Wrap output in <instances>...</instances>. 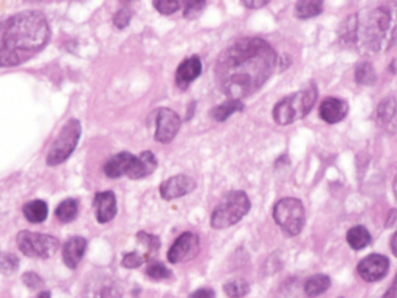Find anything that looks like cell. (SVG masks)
<instances>
[{
    "mask_svg": "<svg viewBox=\"0 0 397 298\" xmlns=\"http://www.w3.org/2000/svg\"><path fill=\"white\" fill-rule=\"evenodd\" d=\"M22 280H24L25 286H28L30 289H33V290L44 286V280L39 277V275L34 273V272H27Z\"/></svg>",
    "mask_w": 397,
    "mask_h": 298,
    "instance_id": "d590c367",
    "label": "cell"
},
{
    "mask_svg": "<svg viewBox=\"0 0 397 298\" xmlns=\"http://www.w3.org/2000/svg\"><path fill=\"white\" fill-rule=\"evenodd\" d=\"M273 219L278 224L284 235L297 236L301 233L306 222L303 202L297 197L280 199L273 207Z\"/></svg>",
    "mask_w": 397,
    "mask_h": 298,
    "instance_id": "52a82bcc",
    "label": "cell"
},
{
    "mask_svg": "<svg viewBox=\"0 0 397 298\" xmlns=\"http://www.w3.org/2000/svg\"><path fill=\"white\" fill-rule=\"evenodd\" d=\"M157 168V159L151 151H145L140 155L131 153H119L109 159L104 165V174L110 179L127 176L131 179H143Z\"/></svg>",
    "mask_w": 397,
    "mask_h": 298,
    "instance_id": "277c9868",
    "label": "cell"
},
{
    "mask_svg": "<svg viewBox=\"0 0 397 298\" xmlns=\"http://www.w3.org/2000/svg\"><path fill=\"white\" fill-rule=\"evenodd\" d=\"M346 241L351 245V249L363 250L365 247H368V245L371 244V235L365 227L357 226L349 230L346 235Z\"/></svg>",
    "mask_w": 397,
    "mask_h": 298,
    "instance_id": "7402d4cb",
    "label": "cell"
},
{
    "mask_svg": "<svg viewBox=\"0 0 397 298\" xmlns=\"http://www.w3.org/2000/svg\"><path fill=\"white\" fill-rule=\"evenodd\" d=\"M93 207L96 210V219L101 224L110 222L117 214V199L112 191L96 193L93 197Z\"/></svg>",
    "mask_w": 397,
    "mask_h": 298,
    "instance_id": "2e32d148",
    "label": "cell"
},
{
    "mask_svg": "<svg viewBox=\"0 0 397 298\" xmlns=\"http://www.w3.org/2000/svg\"><path fill=\"white\" fill-rule=\"evenodd\" d=\"M317 96L318 91L315 86H309L303 89V91L286 96V98L276 103V106L273 108V120L281 126L303 120L312 110Z\"/></svg>",
    "mask_w": 397,
    "mask_h": 298,
    "instance_id": "5b68a950",
    "label": "cell"
},
{
    "mask_svg": "<svg viewBox=\"0 0 397 298\" xmlns=\"http://www.w3.org/2000/svg\"><path fill=\"white\" fill-rule=\"evenodd\" d=\"M181 117H178L174 110L162 108L157 112V131H155V140L159 143H169L174 140L177 132L181 131Z\"/></svg>",
    "mask_w": 397,
    "mask_h": 298,
    "instance_id": "30bf717a",
    "label": "cell"
},
{
    "mask_svg": "<svg viewBox=\"0 0 397 298\" xmlns=\"http://www.w3.org/2000/svg\"><path fill=\"white\" fill-rule=\"evenodd\" d=\"M50 27L41 11H22L0 22V67L27 63L47 46Z\"/></svg>",
    "mask_w": 397,
    "mask_h": 298,
    "instance_id": "7a4b0ae2",
    "label": "cell"
},
{
    "mask_svg": "<svg viewBox=\"0 0 397 298\" xmlns=\"http://www.w3.org/2000/svg\"><path fill=\"white\" fill-rule=\"evenodd\" d=\"M340 298H343V297H340Z\"/></svg>",
    "mask_w": 397,
    "mask_h": 298,
    "instance_id": "ee69618b",
    "label": "cell"
},
{
    "mask_svg": "<svg viewBox=\"0 0 397 298\" xmlns=\"http://www.w3.org/2000/svg\"><path fill=\"white\" fill-rule=\"evenodd\" d=\"M348 103L341 98H334V96H327L320 104V117L327 124H335L344 120V117L348 115Z\"/></svg>",
    "mask_w": 397,
    "mask_h": 298,
    "instance_id": "9a60e30c",
    "label": "cell"
},
{
    "mask_svg": "<svg viewBox=\"0 0 397 298\" xmlns=\"http://www.w3.org/2000/svg\"><path fill=\"white\" fill-rule=\"evenodd\" d=\"M207 6V4L202 0V2H188L185 5L183 10V16L186 19H196L199 14L204 11V8Z\"/></svg>",
    "mask_w": 397,
    "mask_h": 298,
    "instance_id": "836d02e7",
    "label": "cell"
},
{
    "mask_svg": "<svg viewBox=\"0 0 397 298\" xmlns=\"http://www.w3.org/2000/svg\"><path fill=\"white\" fill-rule=\"evenodd\" d=\"M250 199L244 191H231L221 200L211 214L213 228H228L241 221L250 212Z\"/></svg>",
    "mask_w": 397,
    "mask_h": 298,
    "instance_id": "8992f818",
    "label": "cell"
},
{
    "mask_svg": "<svg viewBox=\"0 0 397 298\" xmlns=\"http://www.w3.org/2000/svg\"><path fill=\"white\" fill-rule=\"evenodd\" d=\"M388 269H389L388 258L384 255H379V253H372V255L363 258L357 266L358 275L368 283L380 281L382 278H385Z\"/></svg>",
    "mask_w": 397,
    "mask_h": 298,
    "instance_id": "7c38bea8",
    "label": "cell"
},
{
    "mask_svg": "<svg viewBox=\"0 0 397 298\" xmlns=\"http://www.w3.org/2000/svg\"><path fill=\"white\" fill-rule=\"evenodd\" d=\"M340 39L346 46H356L358 42V18L357 14H351L340 27Z\"/></svg>",
    "mask_w": 397,
    "mask_h": 298,
    "instance_id": "ffe728a7",
    "label": "cell"
},
{
    "mask_svg": "<svg viewBox=\"0 0 397 298\" xmlns=\"http://www.w3.org/2000/svg\"><path fill=\"white\" fill-rule=\"evenodd\" d=\"M194 188H196V182H194L190 176L178 174L169 177L168 181H164L160 185V196L164 200H174L190 195L191 191H194Z\"/></svg>",
    "mask_w": 397,
    "mask_h": 298,
    "instance_id": "5bb4252c",
    "label": "cell"
},
{
    "mask_svg": "<svg viewBox=\"0 0 397 298\" xmlns=\"http://www.w3.org/2000/svg\"><path fill=\"white\" fill-rule=\"evenodd\" d=\"M393 190H394V196L397 199V176L394 177V182H393Z\"/></svg>",
    "mask_w": 397,
    "mask_h": 298,
    "instance_id": "b9f144b4",
    "label": "cell"
},
{
    "mask_svg": "<svg viewBox=\"0 0 397 298\" xmlns=\"http://www.w3.org/2000/svg\"><path fill=\"white\" fill-rule=\"evenodd\" d=\"M50 297H51V294L48 292V290H46V292H41L37 298H50Z\"/></svg>",
    "mask_w": 397,
    "mask_h": 298,
    "instance_id": "60d3db41",
    "label": "cell"
},
{
    "mask_svg": "<svg viewBox=\"0 0 397 298\" xmlns=\"http://www.w3.org/2000/svg\"><path fill=\"white\" fill-rule=\"evenodd\" d=\"M19 250L30 258H51L59 249V241L51 235H42L22 230L16 238Z\"/></svg>",
    "mask_w": 397,
    "mask_h": 298,
    "instance_id": "9c48e42d",
    "label": "cell"
},
{
    "mask_svg": "<svg viewBox=\"0 0 397 298\" xmlns=\"http://www.w3.org/2000/svg\"><path fill=\"white\" fill-rule=\"evenodd\" d=\"M268 2L267 0H254V2H252V0H244L242 5L245 6V8H250V10H258V8H262V6H266Z\"/></svg>",
    "mask_w": 397,
    "mask_h": 298,
    "instance_id": "74e56055",
    "label": "cell"
},
{
    "mask_svg": "<svg viewBox=\"0 0 397 298\" xmlns=\"http://www.w3.org/2000/svg\"><path fill=\"white\" fill-rule=\"evenodd\" d=\"M149 258V255H141L140 252H131V253H127V255H124L123 258V266L127 267V269H137V267H140L143 263H146Z\"/></svg>",
    "mask_w": 397,
    "mask_h": 298,
    "instance_id": "4dcf8cb0",
    "label": "cell"
},
{
    "mask_svg": "<svg viewBox=\"0 0 397 298\" xmlns=\"http://www.w3.org/2000/svg\"><path fill=\"white\" fill-rule=\"evenodd\" d=\"M81 123L78 120H69L65 123L63 131L59 132L58 138L53 141V145L50 146V151L47 155V163L50 167L61 165L63 162L70 157L72 153L77 148L79 137H81Z\"/></svg>",
    "mask_w": 397,
    "mask_h": 298,
    "instance_id": "ba28073f",
    "label": "cell"
},
{
    "mask_svg": "<svg viewBox=\"0 0 397 298\" xmlns=\"http://www.w3.org/2000/svg\"><path fill=\"white\" fill-rule=\"evenodd\" d=\"M244 103L239 101V100H228L226 103L219 104V106L214 108L211 110V117L214 118L216 122H226L228 117H231L236 112H241L244 110Z\"/></svg>",
    "mask_w": 397,
    "mask_h": 298,
    "instance_id": "603a6c76",
    "label": "cell"
},
{
    "mask_svg": "<svg viewBox=\"0 0 397 298\" xmlns=\"http://www.w3.org/2000/svg\"><path fill=\"white\" fill-rule=\"evenodd\" d=\"M321 11H323L321 0H301L295 5V16L299 19L315 18Z\"/></svg>",
    "mask_w": 397,
    "mask_h": 298,
    "instance_id": "cb8c5ba5",
    "label": "cell"
},
{
    "mask_svg": "<svg viewBox=\"0 0 397 298\" xmlns=\"http://www.w3.org/2000/svg\"><path fill=\"white\" fill-rule=\"evenodd\" d=\"M154 8L164 14V16H169V14L176 13L181 8V2H174V0H160V2H154Z\"/></svg>",
    "mask_w": 397,
    "mask_h": 298,
    "instance_id": "1f68e13d",
    "label": "cell"
},
{
    "mask_svg": "<svg viewBox=\"0 0 397 298\" xmlns=\"http://www.w3.org/2000/svg\"><path fill=\"white\" fill-rule=\"evenodd\" d=\"M202 72V63L199 56H191L178 65L176 73V83L181 89L188 87Z\"/></svg>",
    "mask_w": 397,
    "mask_h": 298,
    "instance_id": "ac0fdd59",
    "label": "cell"
},
{
    "mask_svg": "<svg viewBox=\"0 0 397 298\" xmlns=\"http://www.w3.org/2000/svg\"><path fill=\"white\" fill-rule=\"evenodd\" d=\"M123 289L110 277H96L84 289L82 298H122Z\"/></svg>",
    "mask_w": 397,
    "mask_h": 298,
    "instance_id": "4fadbf2b",
    "label": "cell"
},
{
    "mask_svg": "<svg viewBox=\"0 0 397 298\" xmlns=\"http://www.w3.org/2000/svg\"><path fill=\"white\" fill-rule=\"evenodd\" d=\"M358 42L371 51H386L397 42V4H382L357 14Z\"/></svg>",
    "mask_w": 397,
    "mask_h": 298,
    "instance_id": "3957f363",
    "label": "cell"
},
{
    "mask_svg": "<svg viewBox=\"0 0 397 298\" xmlns=\"http://www.w3.org/2000/svg\"><path fill=\"white\" fill-rule=\"evenodd\" d=\"M376 70L370 63H360L356 67V81L357 84L362 86H372L376 83Z\"/></svg>",
    "mask_w": 397,
    "mask_h": 298,
    "instance_id": "4316f807",
    "label": "cell"
},
{
    "mask_svg": "<svg viewBox=\"0 0 397 298\" xmlns=\"http://www.w3.org/2000/svg\"><path fill=\"white\" fill-rule=\"evenodd\" d=\"M199 252V236L196 233L186 232L177 238L176 242L171 245L168 252V261L172 264L182 263V261L196 257Z\"/></svg>",
    "mask_w": 397,
    "mask_h": 298,
    "instance_id": "8fae6325",
    "label": "cell"
},
{
    "mask_svg": "<svg viewBox=\"0 0 397 298\" xmlns=\"http://www.w3.org/2000/svg\"><path fill=\"white\" fill-rule=\"evenodd\" d=\"M146 275L151 280H167L171 277V272L167 269V266L159 263V261H151L146 267Z\"/></svg>",
    "mask_w": 397,
    "mask_h": 298,
    "instance_id": "f546056e",
    "label": "cell"
},
{
    "mask_svg": "<svg viewBox=\"0 0 397 298\" xmlns=\"http://www.w3.org/2000/svg\"><path fill=\"white\" fill-rule=\"evenodd\" d=\"M382 298H397V275L393 281V285L389 286V289L386 290V294Z\"/></svg>",
    "mask_w": 397,
    "mask_h": 298,
    "instance_id": "f35d334b",
    "label": "cell"
},
{
    "mask_svg": "<svg viewBox=\"0 0 397 298\" xmlns=\"http://www.w3.org/2000/svg\"><path fill=\"white\" fill-rule=\"evenodd\" d=\"M86 249H87V241L84 238L81 236L70 238L63 247V258L65 266L70 267V269H77L82 257H84Z\"/></svg>",
    "mask_w": 397,
    "mask_h": 298,
    "instance_id": "e0dca14e",
    "label": "cell"
},
{
    "mask_svg": "<svg viewBox=\"0 0 397 298\" xmlns=\"http://www.w3.org/2000/svg\"><path fill=\"white\" fill-rule=\"evenodd\" d=\"M131 19H132V11L123 8V10L117 11V14L114 16V25H115L117 28H119V30L126 28L127 25H129Z\"/></svg>",
    "mask_w": 397,
    "mask_h": 298,
    "instance_id": "e575fe53",
    "label": "cell"
},
{
    "mask_svg": "<svg viewBox=\"0 0 397 298\" xmlns=\"http://www.w3.org/2000/svg\"><path fill=\"white\" fill-rule=\"evenodd\" d=\"M329 287H331V278L323 273L313 275V277H311L304 283V292L309 298H315L321 294H325Z\"/></svg>",
    "mask_w": 397,
    "mask_h": 298,
    "instance_id": "d6986e66",
    "label": "cell"
},
{
    "mask_svg": "<svg viewBox=\"0 0 397 298\" xmlns=\"http://www.w3.org/2000/svg\"><path fill=\"white\" fill-rule=\"evenodd\" d=\"M391 250L394 253V257L397 258V232L394 233V236L391 238Z\"/></svg>",
    "mask_w": 397,
    "mask_h": 298,
    "instance_id": "ab89813d",
    "label": "cell"
},
{
    "mask_svg": "<svg viewBox=\"0 0 397 298\" xmlns=\"http://www.w3.org/2000/svg\"><path fill=\"white\" fill-rule=\"evenodd\" d=\"M223 292H226L230 298H242L250 292V286L245 280L235 278V280L226 283V286H223Z\"/></svg>",
    "mask_w": 397,
    "mask_h": 298,
    "instance_id": "83f0119b",
    "label": "cell"
},
{
    "mask_svg": "<svg viewBox=\"0 0 397 298\" xmlns=\"http://www.w3.org/2000/svg\"><path fill=\"white\" fill-rule=\"evenodd\" d=\"M190 298H214V290L209 287H202V289H197L196 292H193Z\"/></svg>",
    "mask_w": 397,
    "mask_h": 298,
    "instance_id": "8d00e7d4",
    "label": "cell"
},
{
    "mask_svg": "<svg viewBox=\"0 0 397 298\" xmlns=\"http://www.w3.org/2000/svg\"><path fill=\"white\" fill-rule=\"evenodd\" d=\"M137 240L145 245V247L148 249V252L159 250V247H160V240H159V238L154 236V235H149L146 232H140L137 235Z\"/></svg>",
    "mask_w": 397,
    "mask_h": 298,
    "instance_id": "d6a6232c",
    "label": "cell"
},
{
    "mask_svg": "<svg viewBox=\"0 0 397 298\" xmlns=\"http://www.w3.org/2000/svg\"><path fill=\"white\" fill-rule=\"evenodd\" d=\"M276 65L273 47L261 37H242L223 50L216 65V79L230 100H244L258 92Z\"/></svg>",
    "mask_w": 397,
    "mask_h": 298,
    "instance_id": "6da1fadb",
    "label": "cell"
},
{
    "mask_svg": "<svg viewBox=\"0 0 397 298\" xmlns=\"http://www.w3.org/2000/svg\"><path fill=\"white\" fill-rule=\"evenodd\" d=\"M396 112H397V101L396 98H393V96H388V98H384L379 104L377 120L382 124H388L394 118Z\"/></svg>",
    "mask_w": 397,
    "mask_h": 298,
    "instance_id": "484cf974",
    "label": "cell"
},
{
    "mask_svg": "<svg viewBox=\"0 0 397 298\" xmlns=\"http://www.w3.org/2000/svg\"><path fill=\"white\" fill-rule=\"evenodd\" d=\"M19 269V258L10 252L0 253V272L11 275Z\"/></svg>",
    "mask_w": 397,
    "mask_h": 298,
    "instance_id": "f1b7e54d",
    "label": "cell"
},
{
    "mask_svg": "<svg viewBox=\"0 0 397 298\" xmlns=\"http://www.w3.org/2000/svg\"><path fill=\"white\" fill-rule=\"evenodd\" d=\"M48 207L44 200H32V202L25 204L24 207V216L28 222L32 224H41L47 219Z\"/></svg>",
    "mask_w": 397,
    "mask_h": 298,
    "instance_id": "44dd1931",
    "label": "cell"
},
{
    "mask_svg": "<svg viewBox=\"0 0 397 298\" xmlns=\"http://www.w3.org/2000/svg\"><path fill=\"white\" fill-rule=\"evenodd\" d=\"M391 70H393V72H397V58L394 59V63H393V65H391Z\"/></svg>",
    "mask_w": 397,
    "mask_h": 298,
    "instance_id": "7bdbcfd3",
    "label": "cell"
},
{
    "mask_svg": "<svg viewBox=\"0 0 397 298\" xmlns=\"http://www.w3.org/2000/svg\"><path fill=\"white\" fill-rule=\"evenodd\" d=\"M79 204L77 199H65L56 207V218L61 222H72L78 216Z\"/></svg>",
    "mask_w": 397,
    "mask_h": 298,
    "instance_id": "d4e9b609",
    "label": "cell"
}]
</instances>
